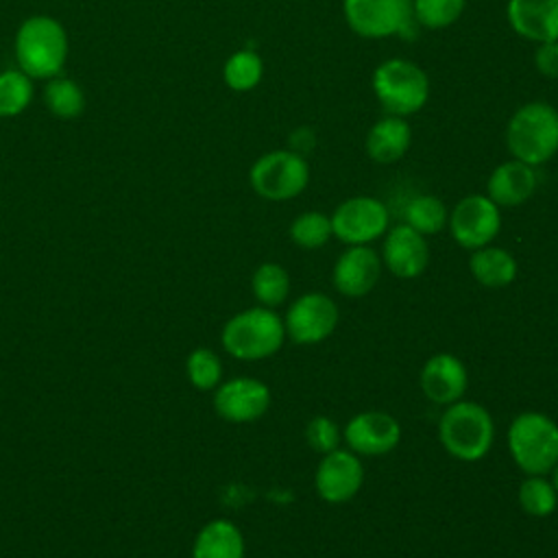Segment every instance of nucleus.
Returning <instances> with one entry per match:
<instances>
[{"label": "nucleus", "instance_id": "obj_1", "mask_svg": "<svg viewBox=\"0 0 558 558\" xmlns=\"http://www.w3.org/2000/svg\"><path fill=\"white\" fill-rule=\"evenodd\" d=\"M15 59L17 68L33 81L54 78L63 72L70 39L63 24L50 15L26 17L15 33Z\"/></svg>", "mask_w": 558, "mask_h": 558}, {"label": "nucleus", "instance_id": "obj_2", "mask_svg": "<svg viewBox=\"0 0 558 558\" xmlns=\"http://www.w3.org/2000/svg\"><path fill=\"white\" fill-rule=\"evenodd\" d=\"M506 148L512 159L543 166L558 153V109L545 100L523 102L506 124Z\"/></svg>", "mask_w": 558, "mask_h": 558}, {"label": "nucleus", "instance_id": "obj_3", "mask_svg": "<svg viewBox=\"0 0 558 558\" xmlns=\"http://www.w3.org/2000/svg\"><path fill=\"white\" fill-rule=\"evenodd\" d=\"M371 87L381 109L399 118L418 113L429 100L427 72L418 63L401 57L381 61L371 76Z\"/></svg>", "mask_w": 558, "mask_h": 558}, {"label": "nucleus", "instance_id": "obj_4", "mask_svg": "<svg viewBox=\"0 0 558 558\" xmlns=\"http://www.w3.org/2000/svg\"><path fill=\"white\" fill-rule=\"evenodd\" d=\"M438 440L449 456L462 462H475L490 451L495 425L484 405L460 399L440 414Z\"/></svg>", "mask_w": 558, "mask_h": 558}, {"label": "nucleus", "instance_id": "obj_5", "mask_svg": "<svg viewBox=\"0 0 558 558\" xmlns=\"http://www.w3.org/2000/svg\"><path fill=\"white\" fill-rule=\"evenodd\" d=\"M229 355L255 362L277 353L286 340V327L272 307H248L231 316L220 333Z\"/></svg>", "mask_w": 558, "mask_h": 558}, {"label": "nucleus", "instance_id": "obj_6", "mask_svg": "<svg viewBox=\"0 0 558 558\" xmlns=\"http://www.w3.org/2000/svg\"><path fill=\"white\" fill-rule=\"evenodd\" d=\"M508 449L527 475H545L558 462V425L543 412H521L508 427Z\"/></svg>", "mask_w": 558, "mask_h": 558}, {"label": "nucleus", "instance_id": "obj_7", "mask_svg": "<svg viewBox=\"0 0 558 558\" xmlns=\"http://www.w3.org/2000/svg\"><path fill=\"white\" fill-rule=\"evenodd\" d=\"M347 26L362 39H416L412 0H342Z\"/></svg>", "mask_w": 558, "mask_h": 558}, {"label": "nucleus", "instance_id": "obj_8", "mask_svg": "<svg viewBox=\"0 0 558 558\" xmlns=\"http://www.w3.org/2000/svg\"><path fill=\"white\" fill-rule=\"evenodd\" d=\"M248 183L253 192L266 201H290L305 192L310 183V163L290 148H277L259 155L251 170Z\"/></svg>", "mask_w": 558, "mask_h": 558}, {"label": "nucleus", "instance_id": "obj_9", "mask_svg": "<svg viewBox=\"0 0 558 558\" xmlns=\"http://www.w3.org/2000/svg\"><path fill=\"white\" fill-rule=\"evenodd\" d=\"M329 218L333 238L349 246L371 244L390 227V211L375 196H351L342 201Z\"/></svg>", "mask_w": 558, "mask_h": 558}, {"label": "nucleus", "instance_id": "obj_10", "mask_svg": "<svg viewBox=\"0 0 558 558\" xmlns=\"http://www.w3.org/2000/svg\"><path fill=\"white\" fill-rule=\"evenodd\" d=\"M451 238L469 251L490 244L501 229V211L486 194H469L449 214Z\"/></svg>", "mask_w": 558, "mask_h": 558}, {"label": "nucleus", "instance_id": "obj_11", "mask_svg": "<svg viewBox=\"0 0 558 558\" xmlns=\"http://www.w3.org/2000/svg\"><path fill=\"white\" fill-rule=\"evenodd\" d=\"M340 320L338 305L323 292L299 296L286 312V336L296 344H318L329 338Z\"/></svg>", "mask_w": 558, "mask_h": 558}, {"label": "nucleus", "instance_id": "obj_12", "mask_svg": "<svg viewBox=\"0 0 558 558\" xmlns=\"http://www.w3.org/2000/svg\"><path fill=\"white\" fill-rule=\"evenodd\" d=\"M214 408L229 423H251L270 408V388L255 377H233L216 386Z\"/></svg>", "mask_w": 558, "mask_h": 558}, {"label": "nucleus", "instance_id": "obj_13", "mask_svg": "<svg viewBox=\"0 0 558 558\" xmlns=\"http://www.w3.org/2000/svg\"><path fill=\"white\" fill-rule=\"evenodd\" d=\"M364 482V469L351 449H333L316 466L314 486L323 501L344 504L357 495Z\"/></svg>", "mask_w": 558, "mask_h": 558}, {"label": "nucleus", "instance_id": "obj_14", "mask_svg": "<svg viewBox=\"0 0 558 558\" xmlns=\"http://www.w3.org/2000/svg\"><path fill=\"white\" fill-rule=\"evenodd\" d=\"M344 442L360 456H384L401 440V425L395 416L379 410L355 414L342 432Z\"/></svg>", "mask_w": 558, "mask_h": 558}, {"label": "nucleus", "instance_id": "obj_15", "mask_svg": "<svg viewBox=\"0 0 558 558\" xmlns=\"http://www.w3.org/2000/svg\"><path fill=\"white\" fill-rule=\"evenodd\" d=\"M384 235L381 262L392 275L401 279H414L425 272L429 264V246L425 235L405 222L388 227Z\"/></svg>", "mask_w": 558, "mask_h": 558}, {"label": "nucleus", "instance_id": "obj_16", "mask_svg": "<svg viewBox=\"0 0 558 558\" xmlns=\"http://www.w3.org/2000/svg\"><path fill=\"white\" fill-rule=\"evenodd\" d=\"M381 275V257L368 244H353L333 264V288L344 296L368 294Z\"/></svg>", "mask_w": 558, "mask_h": 558}, {"label": "nucleus", "instance_id": "obj_17", "mask_svg": "<svg viewBox=\"0 0 558 558\" xmlns=\"http://www.w3.org/2000/svg\"><path fill=\"white\" fill-rule=\"evenodd\" d=\"M418 379L423 395L438 405H451L460 401L469 384L466 366L453 353L432 355L423 364Z\"/></svg>", "mask_w": 558, "mask_h": 558}, {"label": "nucleus", "instance_id": "obj_18", "mask_svg": "<svg viewBox=\"0 0 558 558\" xmlns=\"http://www.w3.org/2000/svg\"><path fill=\"white\" fill-rule=\"evenodd\" d=\"M506 20L525 41H558V0H508Z\"/></svg>", "mask_w": 558, "mask_h": 558}, {"label": "nucleus", "instance_id": "obj_19", "mask_svg": "<svg viewBox=\"0 0 558 558\" xmlns=\"http://www.w3.org/2000/svg\"><path fill=\"white\" fill-rule=\"evenodd\" d=\"M536 187H538L536 168L519 159H508L490 172L486 181V196L497 207H517L530 201Z\"/></svg>", "mask_w": 558, "mask_h": 558}, {"label": "nucleus", "instance_id": "obj_20", "mask_svg": "<svg viewBox=\"0 0 558 558\" xmlns=\"http://www.w3.org/2000/svg\"><path fill=\"white\" fill-rule=\"evenodd\" d=\"M412 144V126L405 118L386 113L381 120H377L364 140L366 155L375 163H395L399 161Z\"/></svg>", "mask_w": 558, "mask_h": 558}, {"label": "nucleus", "instance_id": "obj_21", "mask_svg": "<svg viewBox=\"0 0 558 558\" xmlns=\"http://www.w3.org/2000/svg\"><path fill=\"white\" fill-rule=\"evenodd\" d=\"M192 558H244L242 532L227 519L205 523L194 538Z\"/></svg>", "mask_w": 558, "mask_h": 558}, {"label": "nucleus", "instance_id": "obj_22", "mask_svg": "<svg viewBox=\"0 0 558 558\" xmlns=\"http://www.w3.org/2000/svg\"><path fill=\"white\" fill-rule=\"evenodd\" d=\"M517 268L519 266H517V259L512 257V253H508L501 246H490V244L475 248L469 259V270L475 277V281L490 290L510 286L517 277Z\"/></svg>", "mask_w": 558, "mask_h": 558}, {"label": "nucleus", "instance_id": "obj_23", "mask_svg": "<svg viewBox=\"0 0 558 558\" xmlns=\"http://www.w3.org/2000/svg\"><path fill=\"white\" fill-rule=\"evenodd\" d=\"M44 105L52 116L61 120H72L85 111V92L74 78L59 74L54 78H48L44 87Z\"/></svg>", "mask_w": 558, "mask_h": 558}, {"label": "nucleus", "instance_id": "obj_24", "mask_svg": "<svg viewBox=\"0 0 558 558\" xmlns=\"http://www.w3.org/2000/svg\"><path fill=\"white\" fill-rule=\"evenodd\" d=\"M264 76V61L253 48L235 50L222 65V81L233 92H251Z\"/></svg>", "mask_w": 558, "mask_h": 558}, {"label": "nucleus", "instance_id": "obj_25", "mask_svg": "<svg viewBox=\"0 0 558 558\" xmlns=\"http://www.w3.org/2000/svg\"><path fill=\"white\" fill-rule=\"evenodd\" d=\"M403 218H405V225H410L421 235H434L445 229L449 220V211L438 196L416 194L405 205Z\"/></svg>", "mask_w": 558, "mask_h": 558}, {"label": "nucleus", "instance_id": "obj_26", "mask_svg": "<svg viewBox=\"0 0 558 558\" xmlns=\"http://www.w3.org/2000/svg\"><path fill=\"white\" fill-rule=\"evenodd\" d=\"M251 290L259 305L264 307L281 305L290 294L288 270L275 262H266L257 266V270L251 277Z\"/></svg>", "mask_w": 558, "mask_h": 558}, {"label": "nucleus", "instance_id": "obj_27", "mask_svg": "<svg viewBox=\"0 0 558 558\" xmlns=\"http://www.w3.org/2000/svg\"><path fill=\"white\" fill-rule=\"evenodd\" d=\"M33 78L20 68L0 72V118H15L33 102Z\"/></svg>", "mask_w": 558, "mask_h": 558}, {"label": "nucleus", "instance_id": "obj_28", "mask_svg": "<svg viewBox=\"0 0 558 558\" xmlns=\"http://www.w3.org/2000/svg\"><path fill=\"white\" fill-rule=\"evenodd\" d=\"M519 504L530 517H549L556 510L558 493L545 475H527L519 486Z\"/></svg>", "mask_w": 558, "mask_h": 558}, {"label": "nucleus", "instance_id": "obj_29", "mask_svg": "<svg viewBox=\"0 0 558 558\" xmlns=\"http://www.w3.org/2000/svg\"><path fill=\"white\" fill-rule=\"evenodd\" d=\"M464 7L466 0H412V15L421 28L440 31L456 24Z\"/></svg>", "mask_w": 558, "mask_h": 558}, {"label": "nucleus", "instance_id": "obj_30", "mask_svg": "<svg viewBox=\"0 0 558 558\" xmlns=\"http://www.w3.org/2000/svg\"><path fill=\"white\" fill-rule=\"evenodd\" d=\"M290 238L301 248H320L333 235L331 218L323 211H303L290 222Z\"/></svg>", "mask_w": 558, "mask_h": 558}, {"label": "nucleus", "instance_id": "obj_31", "mask_svg": "<svg viewBox=\"0 0 558 558\" xmlns=\"http://www.w3.org/2000/svg\"><path fill=\"white\" fill-rule=\"evenodd\" d=\"M185 373L194 388L216 390L222 379V362L211 349H194L185 360Z\"/></svg>", "mask_w": 558, "mask_h": 558}, {"label": "nucleus", "instance_id": "obj_32", "mask_svg": "<svg viewBox=\"0 0 558 558\" xmlns=\"http://www.w3.org/2000/svg\"><path fill=\"white\" fill-rule=\"evenodd\" d=\"M307 445L318 453H329L340 445V427L329 416H314L305 427Z\"/></svg>", "mask_w": 558, "mask_h": 558}, {"label": "nucleus", "instance_id": "obj_33", "mask_svg": "<svg viewBox=\"0 0 558 558\" xmlns=\"http://www.w3.org/2000/svg\"><path fill=\"white\" fill-rule=\"evenodd\" d=\"M534 65L541 76L558 78V41L536 44L534 50Z\"/></svg>", "mask_w": 558, "mask_h": 558}, {"label": "nucleus", "instance_id": "obj_34", "mask_svg": "<svg viewBox=\"0 0 558 558\" xmlns=\"http://www.w3.org/2000/svg\"><path fill=\"white\" fill-rule=\"evenodd\" d=\"M316 131L312 129V126H307V124H303V126H296L290 135H288V148L290 150H294V153H299V155H303V157H307L314 148H316Z\"/></svg>", "mask_w": 558, "mask_h": 558}, {"label": "nucleus", "instance_id": "obj_35", "mask_svg": "<svg viewBox=\"0 0 558 558\" xmlns=\"http://www.w3.org/2000/svg\"><path fill=\"white\" fill-rule=\"evenodd\" d=\"M551 484H554V488H556V493H558V462H556V466L551 469Z\"/></svg>", "mask_w": 558, "mask_h": 558}]
</instances>
